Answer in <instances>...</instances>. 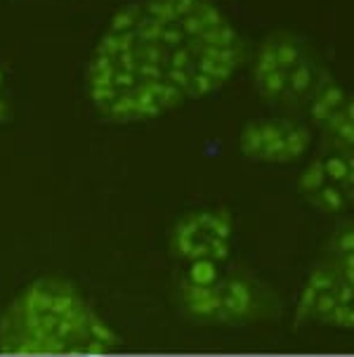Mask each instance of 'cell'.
I'll return each mask as SVG.
<instances>
[{
	"instance_id": "obj_5",
	"label": "cell",
	"mask_w": 354,
	"mask_h": 357,
	"mask_svg": "<svg viewBox=\"0 0 354 357\" xmlns=\"http://www.w3.org/2000/svg\"><path fill=\"white\" fill-rule=\"evenodd\" d=\"M326 71L298 36L284 31L267 36L250 64L255 93L269 105L293 112L307 107Z\"/></svg>"
},
{
	"instance_id": "obj_4",
	"label": "cell",
	"mask_w": 354,
	"mask_h": 357,
	"mask_svg": "<svg viewBox=\"0 0 354 357\" xmlns=\"http://www.w3.org/2000/svg\"><path fill=\"white\" fill-rule=\"evenodd\" d=\"M298 326L333 331L354 329V229L343 222L331 234L326 253L312 265L296 305Z\"/></svg>"
},
{
	"instance_id": "obj_6",
	"label": "cell",
	"mask_w": 354,
	"mask_h": 357,
	"mask_svg": "<svg viewBox=\"0 0 354 357\" xmlns=\"http://www.w3.org/2000/svg\"><path fill=\"white\" fill-rule=\"evenodd\" d=\"M298 192L309 208L321 215H345L354 199L352 152L326 147L316 154L298 178Z\"/></svg>"
},
{
	"instance_id": "obj_10",
	"label": "cell",
	"mask_w": 354,
	"mask_h": 357,
	"mask_svg": "<svg viewBox=\"0 0 354 357\" xmlns=\"http://www.w3.org/2000/svg\"><path fill=\"white\" fill-rule=\"evenodd\" d=\"M15 112V105L10 100V90H8V78H5L3 69H0V126L8 123Z\"/></svg>"
},
{
	"instance_id": "obj_1",
	"label": "cell",
	"mask_w": 354,
	"mask_h": 357,
	"mask_svg": "<svg viewBox=\"0 0 354 357\" xmlns=\"http://www.w3.org/2000/svg\"><path fill=\"white\" fill-rule=\"evenodd\" d=\"M243 62L241 36L213 0H130L97 38L83 83L102 119L133 126L218 93Z\"/></svg>"
},
{
	"instance_id": "obj_9",
	"label": "cell",
	"mask_w": 354,
	"mask_h": 357,
	"mask_svg": "<svg viewBox=\"0 0 354 357\" xmlns=\"http://www.w3.org/2000/svg\"><path fill=\"white\" fill-rule=\"evenodd\" d=\"M352 95L331 71L321 78L305 112L312 128L321 135L326 147L352 152L354 147V109Z\"/></svg>"
},
{
	"instance_id": "obj_8",
	"label": "cell",
	"mask_w": 354,
	"mask_h": 357,
	"mask_svg": "<svg viewBox=\"0 0 354 357\" xmlns=\"http://www.w3.org/2000/svg\"><path fill=\"white\" fill-rule=\"evenodd\" d=\"M241 156L262 166H288L305 159L312 149V128L293 119L269 116L243 126L239 135Z\"/></svg>"
},
{
	"instance_id": "obj_7",
	"label": "cell",
	"mask_w": 354,
	"mask_h": 357,
	"mask_svg": "<svg viewBox=\"0 0 354 357\" xmlns=\"http://www.w3.org/2000/svg\"><path fill=\"white\" fill-rule=\"evenodd\" d=\"M170 251L184 265L196 260H232V213L227 208H201L182 215L170 229Z\"/></svg>"
},
{
	"instance_id": "obj_2",
	"label": "cell",
	"mask_w": 354,
	"mask_h": 357,
	"mask_svg": "<svg viewBox=\"0 0 354 357\" xmlns=\"http://www.w3.org/2000/svg\"><path fill=\"white\" fill-rule=\"evenodd\" d=\"M121 338L64 275H38L0 314V353L106 355Z\"/></svg>"
},
{
	"instance_id": "obj_3",
	"label": "cell",
	"mask_w": 354,
	"mask_h": 357,
	"mask_svg": "<svg viewBox=\"0 0 354 357\" xmlns=\"http://www.w3.org/2000/svg\"><path fill=\"white\" fill-rule=\"evenodd\" d=\"M177 291L184 314L196 324H246L262 312V291L257 282L246 270L230 265V260L187 263Z\"/></svg>"
}]
</instances>
